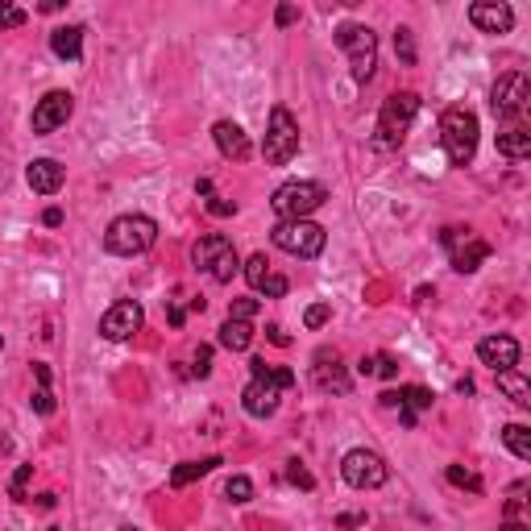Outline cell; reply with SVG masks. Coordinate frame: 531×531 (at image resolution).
I'll return each mask as SVG.
<instances>
[{
	"mask_svg": "<svg viewBox=\"0 0 531 531\" xmlns=\"http://www.w3.org/2000/svg\"><path fill=\"white\" fill-rule=\"evenodd\" d=\"M249 386L241 390V407L245 415L254 419H270L278 411V399H283V390L295 386V374L291 370H278V366H266V357H254L249 361Z\"/></svg>",
	"mask_w": 531,
	"mask_h": 531,
	"instance_id": "obj_1",
	"label": "cell"
},
{
	"mask_svg": "<svg viewBox=\"0 0 531 531\" xmlns=\"http://www.w3.org/2000/svg\"><path fill=\"white\" fill-rule=\"evenodd\" d=\"M154 241H158V225L142 212L117 216L113 225H108V233H104V249H108V254H117V258L146 254V249H154Z\"/></svg>",
	"mask_w": 531,
	"mask_h": 531,
	"instance_id": "obj_2",
	"label": "cell"
},
{
	"mask_svg": "<svg viewBox=\"0 0 531 531\" xmlns=\"http://www.w3.org/2000/svg\"><path fill=\"white\" fill-rule=\"evenodd\" d=\"M337 46L349 54V71H353V83H370L374 79V67H378V38L370 25H357V21H345L332 30Z\"/></svg>",
	"mask_w": 531,
	"mask_h": 531,
	"instance_id": "obj_3",
	"label": "cell"
},
{
	"mask_svg": "<svg viewBox=\"0 0 531 531\" xmlns=\"http://www.w3.org/2000/svg\"><path fill=\"white\" fill-rule=\"evenodd\" d=\"M478 117L469 113V108H449V113L440 117V146L449 154L453 166H469L473 154H478Z\"/></svg>",
	"mask_w": 531,
	"mask_h": 531,
	"instance_id": "obj_4",
	"label": "cell"
},
{
	"mask_svg": "<svg viewBox=\"0 0 531 531\" xmlns=\"http://www.w3.org/2000/svg\"><path fill=\"white\" fill-rule=\"evenodd\" d=\"M415 113H419V96L415 92L386 96L382 113H378V129H374V146L378 150H399L407 129H411V121H415Z\"/></svg>",
	"mask_w": 531,
	"mask_h": 531,
	"instance_id": "obj_5",
	"label": "cell"
},
{
	"mask_svg": "<svg viewBox=\"0 0 531 531\" xmlns=\"http://www.w3.org/2000/svg\"><path fill=\"white\" fill-rule=\"evenodd\" d=\"M191 262H195V270H204L212 283H233V274L241 270L237 245L225 233H204L191 249Z\"/></svg>",
	"mask_w": 531,
	"mask_h": 531,
	"instance_id": "obj_6",
	"label": "cell"
},
{
	"mask_svg": "<svg viewBox=\"0 0 531 531\" xmlns=\"http://www.w3.org/2000/svg\"><path fill=\"white\" fill-rule=\"evenodd\" d=\"M270 241L283 249V254L316 258L328 237H324V229L316 225V220H307V216H283V220H278V225L270 229Z\"/></svg>",
	"mask_w": 531,
	"mask_h": 531,
	"instance_id": "obj_7",
	"label": "cell"
},
{
	"mask_svg": "<svg viewBox=\"0 0 531 531\" xmlns=\"http://www.w3.org/2000/svg\"><path fill=\"white\" fill-rule=\"evenodd\" d=\"M262 154H266L270 166H287V162L299 154V121L287 113L283 104L270 108V129H266Z\"/></svg>",
	"mask_w": 531,
	"mask_h": 531,
	"instance_id": "obj_8",
	"label": "cell"
},
{
	"mask_svg": "<svg viewBox=\"0 0 531 531\" xmlns=\"http://www.w3.org/2000/svg\"><path fill=\"white\" fill-rule=\"evenodd\" d=\"M324 200H328V187H324V183L295 179V183H283V187L274 191L270 208L278 212V220H283V216H312Z\"/></svg>",
	"mask_w": 531,
	"mask_h": 531,
	"instance_id": "obj_9",
	"label": "cell"
},
{
	"mask_svg": "<svg viewBox=\"0 0 531 531\" xmlns=\"http://www.w3.org/2000/svg\"><path fill=\"white\" fill-rule=\"evenodd\" d=\"M341 478H345L353 490H378V486H386L390 469H386V461H382L378 453L353 449V453H345V461H341Z\"/></svg>",
	"mask_w": 531,
	"mask_h": 531,
	"instance_id": "obj_10",
	"label": "cell"
},
{
	"mask_svg": "<svg viewBox=\"0 0 531 531\" xmlns=\"http://www.w3.org/2000/svg\"><path fill=\"white\" fill-rule=\"evenodd\" d=\"M440 241L453 254V270H461V274H473V270H478L490 258V245L478 233H473V229H444Z\"/></svg>",
	"mask_w": 531,
	"mask_h": 531,
	"instance_id": "obj_11",
	"label": "cell"
},
{
	"mask_svg": "<svg viewBox=\"0 0 531 531\" xmlns=\"http://www.w3.org/2000/svg\"><path fill=\"white\" fill-rule=\"evenodd\" d=\"M527 100H531V83H527L523 71L502 75V79L494 83V92H490V108H494V117H498V121L519 117L523 108H527Z\"/></svg>",
	"mask_w": 531,
	"mask_h": 531,
	"instance_id": "obj_12",
	"label": "cell"
},
{
	"mask_svg": "<svg viewBox=\"0 0 531 531\" xmlns=\"http://www.w3.org/2000/svg\"><path fill=\"white\" fill-rule=\"evenodd\" d=\"M142 324H146L142 303H137V299H121V303H113L100 316V337L104 341H129V337H137V332H142Z\"/></svg>",
	"mask_w": 531,
	"mask_h": 531,
	"instance_id": "obj_13",
	"label": "cell"
},
{
	"mask_svg": "<svg viewBox=\"0 0 531 531\" xmlns=\"http://www.w3.org/2000/svg\"><path fill=\"white\" fill-rule=\"evenodd\" d=\"M71 113H75V96L71 92H46L42 100H38V108H34V133H54V129H63L67 121H71Z\"/></svg>",
	"mask_w": 531,
	"mask_h": 531,
	"instance_id": "obj_14",
	"label": "cell"
},
{
	"mask_svg": "<svg viewBox=\"0 0 531 531\" xmlns=\"http://www.w3.org/2000/svg\"><path fill=\"white\" fill-rule=\"evenodd\" d=\"M469 21H473V30H482V34H511L515 30V9L507 5V0H473Z\"/></svg>",
	"mask_w": 531,
	"mask_h": 531,
	"instance_id": "obj_15",
	"label": "cell"
},
{
	"mask_svg": "<svg viewBox=\"0 0 531 531\" xmlns=\"http://www.w3.org/2000/svg\"><path fill=\"white\" fill-rule=\"evenodd\" d=\"M312 378H316V386H320V390H332V395H349V390H353L349 370L341 366V357L332 353V349H320V353H316Z\"/></svg>",
	"mask_w": 531,
	"mask_h": 531,
	"instance_id": "obj_16",
	"label": "cell"
},
{
	"mask_svg": "<svg viewBox=\"0 0 531 531\" xmlns=\"http://www.w3.org/2000/svg\"><path fill=\"white\" fill-rule=\"evenodd\" d=\"M382 407H399V419L407 428H415V411H428L432 407V390L424 386H399V390H386Z\"/></svg>",
	"mask_w": 531,
	"mask_h": 531,
	"instance_id": "obj_17",
	"label": "cell"
},
{
	"mask_svg": "<svg viewBox=\"0 0 531 531\" xmlns=\"http://www.w3.org/2000/svg\"><path fill=\"white\" fill-rule=\"evenodd\" d=\"M478 357H482V366H490V370L519 366V341L507 337V332H494V337H486L478 345Z\"/></svg>",
	"mask_w": 531,
	"mask_h": 531,
	"instance_id": "obj_18",
	"label": "cell"
},
{
	"mask_svg": "<svg viewBox=\"0 0 531 531\" xmlns=\"http://www.w3.org/2000/svg\"><path fill=\"white\" fill-rule=\"evenodd\" d=\"M212 142H216V150H220V154L233 158V162H245L249 154H254V146H249L245 129H241V125H233V121H216V125H212Z\"/></svg>",
	"mask_w": 531,
	"mask_h": 531,
	"instance_id": "obj_19",
	"label": "cell"
},
{
	"mask_svg": "<svg viewBox=\"0 0 531 531\" xmlns=\"http://www.w3.org/2000/svg\"><path fill=\"white\" fill-rule=\"evenodd\" d=\"M25 183H30L38 195H54L63 187V166L54 158H34L30 166H25Z\"/></svg>",
	"mask_w": 531,
	"mask_h": 531,
	"instance_id": "obj_20",
	"label": "cell"
},
{
	"mask_svg": "<svg viewBox=\"0 0 531 531\" xmlns=\"http://www.w3.org/2000/svg\"><path fill=\"white\" fill-rule=\"evenodd\" d=\"M50 50L59 54L63 63H79L83 59V25H63V30H54Z\"/></svg>",
	"mask_w": 531,
	"mask_h": 531,
	"instance_id": "obj_21",
	"label": "cell"
},
{
	"mask_svg": "<svg viewBox=\"0 0 531 531\" xmlns=\"http://www.w3.org/2000/svg\"><path fill=\"white\" fill-rule=\"evenodd\" d=\"M494 378H498V390H502V395H507L515 407H531V382L515 370V366H507V370H494Z\"/></svg>",
	"mask_w": 531,
	"mask_h": 531,
	"instance_id": "obj_22",
	"label": "cell"
},
{
	"mask_svg": "<svg viewBox=\"0 0 531 531\" xmlns=\"http://www.w3.org/2000/svg\"><path fill=\"white\" fill-rule=\"evenodd\" d=\"M498 154L511 158V162H523V158L531 154V133H527L523 125L502 129V133H498Z\"/></svg>",
	"mask_w": 531,
	"mask_h": 531,
	"instance_id": "obj_23",
	"label": "cell"
},
{
	"mask_svg": "<svg viewBox=\"0 0 531 531\" xmlns=\"http://www.w3.org/2000/svg\"><path fill=\"white\" fill-rule=\"evenodd\" d=\"M216 465H225L220 457H204V461H183L175 473H171V486L175 490H183V486H191V482H200V478H208V473L216 469Z\"/></svg>",
	"mask_w": 531,
	"mask_h": 531,
	"instance_id": "obj_24",
	"label": "cell"
},
{
	"mask_svg": "<svg viewBox=\"0 0 531 531\" xmlns=\"http://www.w3.org/2000/svg\"><path fill=\"white\" fill-rule=\"evenodd\" d=\"M249 341H254V328H249V320H233V316H229L225 324H220V345H225V349L245 353Z\"/></svg>",
	"mask_w": 531,
	"mask_h": 531,
	"instance_id": "obj_25",
	"label": "cell"
},
{
	"mask_svg": "<svg viewBox=\"0 0 531 531\" xmlns=\"http://www.w3.org/2000/svg\"><path fill=\"white\" fill-rule=\"evenodd\" d=\"M357 370L366 374V378L374 374V378H386V382H390V378H399V361L390 357V353H374V357H361Z\"/></svg>",
	"mask_w": 531,
	"mask_h": 531,
	"instance_id": "obj_26",
	"label": "cell"
},
{
	"mask_svg": "<svg viewBox=\"0 0 531 531\" xmlns=\"http://www.w3.org/2000/svg\"><path fill=\"white\" fill-rule=\"evenodd\" d=\"M502 444L519 457V461H531V428H523V424H507L502 428Z\"/></svg>",
	"mask_w": 531,
	"mask_h": 531,
	"instance_id": "obj_27",
	"label": "cell"
},
{
	"mask_svg": "<svg viewBox=\"0 0 531 531\" xmlns=\"http://www.w3.org/2000/svg\"><path fill=\"white\" fill-rule=\"evenodd\" d=\"M266 274H270V258H266V254H254V258L245 262V283L254 287V291L262 287V278H266Z\"/></svg>",
	"mask_w": 531,
	"mask_h": 531,
	"instance_id": "obj_28",
	"label": "cell"
},
{
	"mask_svg": "<svg viewBox=\"0 0 531 531\" xmlns=\"http://www.w3.org/2000/svg\"><path fill=\"white\" fill-rule=\"evenodd\" d=\"M225 498H229V502H237V507H241V502H249V498H254V482H249V478H241V473H237V478H229V482H225Z\"/></svg>",
	"mask_w": 531,
	"mask_h": 531,
	"instance_id": "obj_29",
	"label": "cell"
},
{
	"mask_svg": "<svg viewBox=\"0 0 531 531\" xmlns=\"http://www.w3.org/2000/svg\"><path fill=\"white\" fill-rule=\"evenodd\" d=\"M25 25V9H17L13 0H0V30H21Z\"/></svg>",
	"mask_w": 531,
	"mask_h": 531,
	"instance_id": "obj_30",
	"label": "cell"
},
{
	"mask_svg": "<svg viewBox=\"0 0 531 531\" xmlns=\"http://www.w3.org/2000/svg\"><path fill=\"white\" fill-rule=\"evenodd\" d=\"M444 478H449L453 486H465V490H473V494L482 490V478H478V473H469V469H461V465H449V473H444Z\"/></svg>",
	"mask_w": 531,
	"mask_h": 531,
	"instance_id": "obj_31",
	"label": "cell"
},
{
	"mask_svg": "<svg viewBox=\"0 0 531 531\" xmlns=\"http://www.w3.org/2000/svg\"><path fill=\"white\" fill-rule=\"evenodd\" d=\"M395 54H399L407 67L415 63V42H411V30H407V25H399V30H395Z\"/></svg>",
	"mask_w": 531,
	"mask_h": 531,
	"instance_id": "obj_32",
	"label": "cell"
},
{
	"mask_svg": "<svg viewBox=\"0 0 531 531\" xmlns=\"http://www.w3.org/2000/svg\"><path fill=\"white\" fill-rule=\"evenodd\" d=\"M287 287H291V283H287V278H283V274H274V270H270V274L262 278V287H258V291H262L266 299H283V295H287Z\"/></svg>",
	"mask_w": 531,
	"mask_h": 531,
	"instance_id": "obj_33",
	"label": "cell"
},
{
	"mask_svg": "<svg viewBox=\"0 0 531 531\" xmlns=\"http://www.w3.org/2000/svg\"><path fill=\"white\" fill-rule=\"evenodd\" d=\"M30 478H34V465H21L17 473H13V478H9V498H25V486H30Z\"/></svg>",
	"mask_w": 531,
	"mask_h": 531,
	"instance_id": "obj_34",
	"label": "cell"
},
{
	"mask_svg": "<svg viewBox=\"0 0 531 531\" xmlns=\"http://www.w3.org/2000/svg\"><path fill=\"white\" fill-rule=\"evenodd\" d=\"M191 374H195V378H208V374H212V349H208V345H200V349L191 353Z\"/></svg>",
	"mask_w": 531,
	"mask_h": 531,
	"instance_id": "obj_35",
	"label": "cell"
},
{
	"mask_svg": "<svg viewBox=\"0 0 531 531\" xmlns=\"http://www.w3.org/2000/svg\"><path fill=\"white\" fill-rule=\"evenodd\" d=\"M328 320H332V307H328V303H312V307L303 312V324H307V328H324Z\"/></svg>",
	"mask_w": 531,
	"mask_h": 531,
	"instance_id": "obj_36",
	"label": "cell"
},
{
	"mask_svg": "<svg viewBox=\"0 0 531 531\" xmlns=\"http://www.w3.org/2000/svg\"><path fill=\"white\" fill-rule=\"evenodd\" d=\"M287 482L299 486V490H312V486H316V478H312V473H307L299 461H287Z\"/></svg>",
	"mask_w": 531,
	"mask_h": 531,
	"instance_id": "obj_37",
	"label": "cell"
},
{
	"mask_svg": "<svg viewBox=\"0 0 531 531\" xmlns=\"http://www.w3.org/2000/svg\"><path fill=\"white\" fill-rule=\"evenodd\" d=\"M229 316H233V320H254V316H258V299H237V303L229 307Z\"/></svg>",
	"mask_w": 531,
	"mask_h": 531,
	"instance_id": "obj_38",
	"label": "cell"
},
{
	"mask_svg": "<svg viewBox=\"0 0 531 531\" xmlns=\"http://www.w3.org/2000/svg\"><path fill=\"white\" fill-rule=\"evenodd\" d=\"M30 403H34V411H38V415H54V395H50V386H38Z\"/></svg>",
	"mask_w": 531,
	"mask_h": 531,
	"instance_id": "obj_39",
	"label": "cell"
},
{
	"mask_svg": "<svg viewBox=\"0 0 531 531\" xmlns=\"http://www.w3.org/2000/svg\"><path fill=\"white\" fill-rule=\"evenodd\" d=\"M208 212H212V216H233V212H237V204L220 200V195H208Z\"/></svg>",
	"mask_w": 531,
	"mask_h": 531,
	"instance_id": "obj_40",
	"label": "cell"
},
{
	"mask_svg": "<svg viewBox=\"0 0 531 531\" xmlns=\"http://www.w3.org/2000/svg\"><path fill=\"white\" fill-rule=\"evenodd\" d=\"M266 332H270V341H274V345H291V337H287V332H283V328H278V324H270Z\"/></svg>",
	"mask_w": 531,
	"mask_h": 531,
	"instance_id": "obj_41",
	"label": "cell"
},
{
	"mask_svg": "<svg viewBox=\"0 0 531 531\" xmlns=\"http://www.w3.org/2000/svg\"><path fill=\"white\" fill-rule=\"evenodd\" d=\"M274 21H278V25H291V21H295V5H283V9L274 13Z\"/></svg>",
	"mask_w": 531,
	"mask_h": 531,
	"instance_id": "obj_42",
	"label": "cell"
},
{
	"mask_svg": "<svg viewBox=\"0 0 531 531\" xmlns=\"http://www.w3.org/2000/svg\"><path fill=\"white\" fill-rule=\"evenodd\" d=\"M59 9H67V0H42L38 5V13H59Z\"/></svg>",
	"mask_w": 531,
	"mask_h": 531,
	"instance_id": "obj_43",
	"label": "cell"
},
{
	"mask_svg": "<svg viewBox=\"0 0 531 531\" xmlns=\"http://www.w3.org/2000/svg\"><path fill=\"white\" fill-rule=\"evenodd\" d=\"M34 374H38V386H50V366H42V361H34Z\"/></svg>",
	"mask_w": 531,
	"mask_h": 531,
	"instance_id": "obj_44",
	"label": "cell"
},
{
	"mask_svg": "<svg viewBox=\"0 0 531 531\" xmlns=\"http://www.w3.org/2000/svg\"><path fill=\"white\" fill-rule=\"evenodd\" d=\"M9 453H13V436L0 432V457H9Z\"/></svg>",
	"mask_w": 531,
	"mask_h": 531,
	"instance_id": "obj_45",
	"label": "cell"
},
{
	"mask_svg": "<svg viewBox=\"0 0 531 531\" xmlns=\"http://www.w3.org/2000/svg\"><path fill=\"white\" fill-rule=\"evenodd\" d=\"M46 225H50V229H54V225H63V212H59V208H50V212H46Z\"/></svg>",
	"mask_w": 531,
	"mask_h": 531,
	"instance_id": "obj_46",
	"label": "cell"
},
{
	"mask_svg": "<svg viewBox=\"0 0 531 531\" xmlns=\"http://www.w3.org/2000/svg\"><path fill=\"white\" fill-rule=\"evenodd\" d=\"M357 523H366V515H341V527H357Z\"/></svg>",
	"mask_w": 531,
	"mask_h": 531,
	"instance_id": "obj_47",
	"label": "cell"
},
{
	"mask_svg": "<svg viewBox=\"0 0 531 531\" xmlns=\"http://www.w3.org/2000/svg\"><path fill=\"white\" fill-rule=\"evenodd\" d=\"M332 5H345V9H357V5H361V0H332Z\"/></svg>",
	"mask_w": 531,
	"mask_h": 531,
	"instance_id": "obj_48",
	"label": "cell"
},
{
	"mask_svg": "<svg viewBox=\"0 0 531 531\" xmlns=\"http://www.w3.org/2000/svg\"><path fill=\"white\" fill-rule=\"evenodd\" d=\"M0 349H5V337H0Z\"/></svg>",
	"mask_w": 531,
	"mask_h": 531,
	"instance_id": "obj_49",
	"label": "cell"
}]
</instances>
